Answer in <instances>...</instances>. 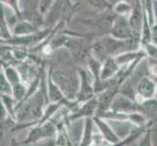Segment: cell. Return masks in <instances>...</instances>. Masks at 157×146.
I'll return each mask as SVG.
<instances>
[{
    "label": "cell",
    "instance_id": "18",
    "mask_svg": "<svg viewBox=\"0 0 157 146\" xmlns=\"http://www.w3.org/2000/svg\"><path fill=\"white\" fill-rule=\"evenodd\" d=\"M12 96L17 102H21L28 96V86L25 83H20L12 87Z\"/></svg>",
    "mask_w": 157,
    "mask_h": 146
},
{
    "label": "cell",
    "instance_id": "8",
    "mask_svg": "<svg viewBox=\"0 0 157 146\" xmlns=\"http://www.w3.org/2000/svg\"><path fill=\"white\" fill-rule=\"evenodd\" d=\"M97 111H98V99L96 95L88 101L79 104L76 110L70 113L67 118V123L78 120V119L93 118L97 115Z\"/></svg>",
    "mask_w": 157,
    "mask_h": 146
},
{
    "label": "cell",
    "instance_id": "30",
    "mask_svg": "<svg viewBox=\"0 0 157 146\" xmlns=\"http://www.w3.org/2000/svg\"><path fill=\"white\" fill-rule=\"evenodd\" d=\"M3 41H4V40H1V39H0V43H3Z\"/></svg>",
    "mask_w": 157,
    "mask_h": 146
},
{
    "label": "cell",
    "instance_id": "17",
    "mask_svg": "<svg viewBox=\"0 0 157 146\" xmlns=\"http://www.w3.org/2000/svg\"><path fill=\"white\" fill-rule=\"evenodd\" d=\"M86 4L96 10L97 12H104L112 8V2L110 0H82Z\"/></svg>",
    "mask_w": 157,
    "mask_h": 146
},
{
    "label": "cell",
    "instance_id": "23",
    "mask_svg": "<svg viewBox=\"0 0 157 146\" xmlns=\"http://www.w3.org/2000/svg\"><path fill=\"white\" fill-rule=\"evenodd\" d=\"M56 2V0H40L38 4V11L44 16L48 13V11L53 6V4Z\"/></svg>",
    "mask_w": 157,
    "mask_h": 146
},
{
    "label": "cell",
    "instance_id": "6",
    "mask_svg": "<svg viewBox=\"0 0 157 146\" xmlns=\"http://www.w3.org/2000/svg\"><path fill=\"white\" fill-rule=\"evenodd\" d=\"M109 110L124 114H132L135 112L143 113V107L142 104H138L134 99L118 93L111 102Z\"/></svg>",
    "mask_w": 157,
    "mask_h": 146
},
{
    "label": "cell",
    "instance_id": "1",
    "mask_svg": "<svg viewBox=\"0 0 157 146\" xmlns=\"http://www.w3.org/2000/svg\"><path fill=\"white\" fill-rule=\"evenodd\" d=\"M54 81L64 96L69 101H76L80 87L79 67L72 61L51 64L48 68Z\"/></svg>",
    "mask_w": 157,
    "mask_h": 146
},
{
    "label": "cell",
    "instance_id": "24",
    "mask_svg": "<svg viewBox=\"0 0 157 146\" xmlns=\"http://www.w3.org/2000/svg\"><path fill=\"white\" fill-rule=\"evenodd\" d=\"M142 48L144 51V53L147 54V57L157 59V46L156 45L152 44V43H148L147 45H144Z\"/></svg>",
    "mask_w": 157,
    "mask_h": 146
},
{
    "label": "cell",
    "instance_id": "16",
    "mask_svg": "<svg viewBox=\"0 0 157 146\" xmlns=\"http://www.w3.org/2000/svg\"><path fill=\"white\" fill-rule=\"evenodd\" d=\"M12 32H11V28L9 23L5 17V11L4 6L0 4V39L7 41L12 38Z\"/></svg>",
    "mask_w": 157,
    "mask_h": 146
},
{
    "label": "cell",
    "instance_id": "14",
    "mask_svg": "<svg viewBox=\"0 0 157 146\" xmlns=\"http://www.w3.org/2000/svg\"><path fill=\"white\" fill-rule=\"evenodd\" d=\"M133 7H134V5L127 1H124V0H116L115 2H113L111 10L117 17H124L128 19L133 11Z\"/></svg>",
    "mask_w": 157,
    "mask_h": 146
},
{
    "label": "cell",
    "instance_id": "20",
    "mask_svg": "<svg viewBox=\"0 0 157 146\" xmlns=\"http://www.w3.org/2000/svg\"><path fill=\"white\" fill-rule=\"evenodd\" d=\"M137 146H154L152 140V128L145 129L137 140Z\"/></svg>",
    "mask_w": 157,
    "mask_h": 146
},
{
    "label": "cell",
    "instance_id": "9",
    "mask_svg": "<svg viewBox=\"0 0 157 146\" xmlns=\"http://www.w3.org/2000/svg\"><path fill=\"white\" fill-rule=\"evenodd\" d=\"M109 35L121 40L133 39V33L131 28H130L128 19L116 16V18L113 21V24L111 25Z\"/></svg>",
    "mask_w": 157,
    "mask_h": 146
},
{
    "label": "cell",
    "instance_id": "7",
    "mask_svg": "<svg viewBox=\"0 0 157 146\" xmlns=\"http://www.w3.org/2000/svg\"><path fill=\"white\" fill-rule=\"evenodd\" d=\"M144 18H145V12L142 4V1L140 0H137L134 4L132 13L128 18V21L132 30L134 39L140 40Z\"/></svg>",
    "mask_w": 157,
    "mask_h": 146
},
{
    "label": "cell",
    "instance_id": "2",
    "mask_svg": "<svg viewBox=\"0 0 157 146\" xmlns=\"http://www.w3.org/2000/svg\"><path fill=\"white\" fill-rule=\"evenodd\" d=\"M142 48L140 40L129 39L121 40L108 35L97 38L92 45V55L100 62H104L106 58L117 57L127 52L140 51Z\"/></svg>",
    "mask_w": 157,
    "mask_h": 146
},
{
    "label": "cell",
    "instance_id": "5",
    "mask_svg": "<svg viewBox=\"0 0 157 146\" xmlns=\"http://www.w3.org/2000/svg\"><path fill=\"white\" fill-rule=\"evenodd\" d=\"M80 73V87L77 95L76 101L77 103L81 104L83 102L88 101L89 99H93L95 95L94 91V77L91 72L86 67L79 68Z\"/></svg>",
    "mask_w": 157,
    "mask_h": 146
},
{
    "label": "cell",
    "instance_id": "22",
    "mask_svg": "<svg viewBox=\"0 0 157 146\" xmlns=\"http://www.w3.org/2000/svg\"><path fill=\"white\" fill-rule=\"evenodd\" d=\"M147 64L150 76L157 78V59L147 57Z\"/></svg>",
    "mask_w": 157,
    "mask_h": 146
},
{
    "label": "cell",
    "instance_id": "32",
    "mask_svg": "<svg viewBox=\"0 0 157 146\" xmlns=\"http://www.w3.org/2000/svg\"><path fill=\"white\" fill-rule=\"evenodd\" d=\"M57 146H58V145H57Z\"/></svg>",
    "mask_w": 157,
    "mask_h": 146
},
{
    "label": "cell",
    "instance_id": "3",
    "mask_svg": "<svg viewBox=\"0 0 157 146\" xmlns=\"http://www.w3.org/2000/svg\"><path fill=\"white\" fill-rule=\"evenodd\" d=\"M115 18L116 15L112 12L111 9H109L104 12H98V14L87 19H79L78 23L88 29V32L86 33L93 35L97 39L99 37L109 34L111 25Z\"/></svg>",
    "mask_w": 157,
    "mask_h": 146
},
{
    "label": "cell",
    "instance_id": "11",
    "mask_svg": "<svg viewBox=\"0 0 157 146\" xmlns=\"http://www.w3.org/2000/svg\"><path fill=\"white\" fill-rule=\"evenodd\" d=\"M121 66L117 63L115 57L106 58L101 64V80H110L119 72Z\"/></svg>",
    "mask_w": 157,
    "mask_h": 146
},
{
    "label": "cell",
    "instance_id": "25",
    "mask_svg": "<svg viewBox=\"0 0 157 146\" xmlns=\"http://www.w3.org/2000/svg\"><path fill=\"white\" fill-rule=\"evenodd\" d=\"M24 146H57V140L55 138H45L34 143L23 144Z\"/></svg>",
    "mask_w": 157,
    "mask_h": 146
},
{
    "label": "cell",
    "instance_id": "4",
    "mask_svg": "<svg viewBox=\"0 0 157 146\" xmlns=\"http://www.w3.org/2000/svg\"><path fill=\"white\" fill-rule=\"evenodd\" d=\"M156 94V80L150 75L143 77L135 86V99L138 104H142L145 100L153 99Z\"/></svg>",
    "mask_w": 157,
    "mask_h": 146
},
{
    "label": "cell",
    "instance_id": "27",
    "mask_svg": "<svg viewBox=\"0 0 157 146\" xmlns=\"http://www.w3.org/2000/svg\"><path fill=\"white\" fill-rule=\"evenodd\" d=\"M10 146H24V145L21 144V142H19L18 140L13 139L12 141H11V143H10Z\"/></svg>",
    "mask_w": 157,
    "mask_h": 146
},
{
    "label": "cell",
    "instance_id": "15",
    "mask_svg": "<svg viewBox=\"0 0 157 146\" xmlns=\"http://www.w3.org/2000/svg\"><path fill=\"white\" fill-rule=\"evenodd\" d=\"M3 72L12 87L20 83H24L23 81H21V75L16 66H11V64H7V63H3Z\"/></svg>",
    "mask_w": 157,
    "mask_h": 146
},
{
    "label": "cell",
    "instance_id": "12",
    "mask_svg": "<svg viewBox=\"0 0 157 146\" xmlns=\"http://www.w3.org/2000/svg\"><path fill=\"white\" fill-rule=\"evenodd\" d=\"M96 124L93 118H86L84 120V127L79 146H91L94 143V136Z\"/></svg>",
    "mask_w": 157,
    "mask_h": 146
},
{
    "label": "cell",
    "instance_id": "13",
    "mask_svg": "<svg viewBox=\"0 0 157 146\" xmlns=\"http://www.w3.org/2000/svg\"><path fill=\"white\" fill-rule=\"evenodd\" d=\"M39 29L36 28L34 24L25 20H20L16 23L13 28H11L12 32V36H26L34 33V32L38 31Z\"/></svg>",
    "mask_w": 157,
    "mask_h": 146
},
{
    "label": "cell",
    "instance_id": "31",
    "mask_svg": "<svg viewBox=\"0 0 157 146\" xmlns=\"http://www.w3.org/2000/svg\"><path fill=\"white\" fill-rule=\"evenodd\" d=\"M0 61H1V58H0Z\"/></svg>",
    "mask_w": 157,
    "mask_h": 146
},
{
    "label": "cell",
    "instance_id": "19",
    "mask_svg": "<svg viewBox=\"0 0 157 146\" xmlns=\"http://www.w3.org/2000/svg\"><path fill=\"white\" fill-rule=\"evenodd\" d=\"M6 95H12V86L2 70V72L0 73V97Z\"/></svg>",
    "mask_w": 157,
    "mask_h": 146
},
{
    "label": "cell",
    "instance_id": "26",
    "mask_svg": "<svg viewBox=\"0 0 157 146\" xmlns=\"http://www.w3.org/2000/svg\"><path fill=\"white\" fill-rule=\"evenodd\" d=\"M153 19H154V24L157 25V0H154L153 3Z\"/></svg>",
    "mask_w": 157,
    "mask_h": 146
},
{
    "label": "cell",
    "instance_id": "28",
    "mask_svg": "<svg viewBox=\"0 0 157 146\" xmlns=\"http://www.w3.org/2000/svg\"><path fill=\"white\" fill-rule=\"evenodd\" d=\"M116 1V0H114V1H113V2H115ZM124 1H127V2H129V3H131V4H135V2H136L137 1V0H124Z\"/></svg>",
    "mask_w": 157,
    "mask_h": 146
},
{
    "label": "cell",
    "instance_id": "10",
    "mask_svg": "<svg viewBox=\"0 0 157 146\" xmlns=\"http://www.w3.org/2000/svg\"><path fill=\"white\" fill-rule=\"evenodd\" d=\"M94 122L96 124V127L98 129L99 133L102 138L105 139V141L107 144H116L121 141V139L116 134V133L113 131L112 127L110 126L109 122L104 118H101L98 116L93 117Z\"/></svg>",
    "mask_w": 157,
    "mask_h": 146
},
{
    "label": "cell",
    "instance_id": "21",
    "mask_svg": "<svg viewBox=\"0 0 157 146\" xmlns=\"http://www.w3.org/2000/svg\"><path fill=\"white\" fill-rule=\"evenodd\" d=\"M0 4L12 10L14 15L17 17L18 21L21 19V10L20 7V0H0Z\"/></svg>",
    "mask_w": 157,
    "mask_h": 146
},
{
    "label": "cell",
    "instance_id": "29",
    "mask_svg": "<svg viewBox=\"0 0 157 146\" xmlns=\"http://www.w3.org/2000/svg\"><path fill=\"white\" fill-rule=\"evenodd\" d=\"M2 70H3V62L0 61V73L2 72Z\"/></svg>",
    "mask_w": 157,
    "mask_h": 146
}]
</instances>
